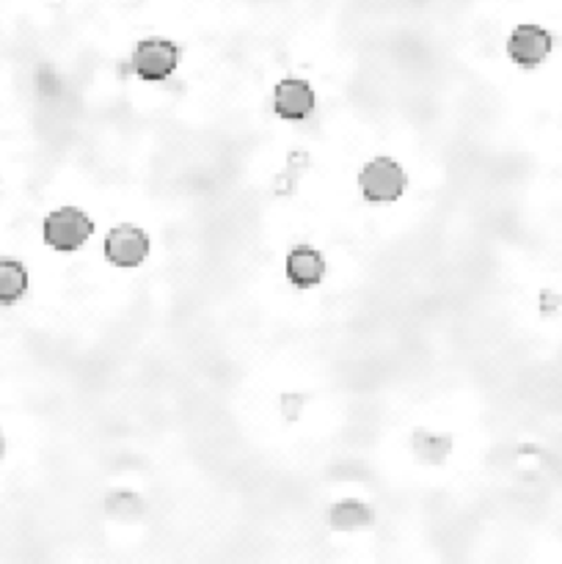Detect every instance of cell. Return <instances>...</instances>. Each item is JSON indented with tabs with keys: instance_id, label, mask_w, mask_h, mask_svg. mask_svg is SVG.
Here are the masks:
<instances>
[{
	"instance_id": "6da1fadb",
	"label": "cell",
	"mask_w": 562,
	"mask_h": 564,
	"mask_svg": "<svg viewBox=\"0 0 562 564\" xmlns=\"http://www.w3.org/2000/svg\"><path fill=\"white\" fill-rule=\"evenodd\" d=\"M92 218L75 207H61V210L50 212L45 221L47 246L56 248V251H78L92 237Z\"/></svg>"
},
{
	"instance_id": "7a4b0ae2",
	"label": "cell",
	"mask_w": 562,
	"mask_h": 564,
	"mask_svg": "<svg viewBox=\"0 0 562 564\" xmlns=\"http://www.w3.org/2000/svg\"><path fill=\"white\" fill-rule=\"evenodd\" d=\"M359 183H362L367 201H395L406 190V172L397 166L395 160L378 157L364 166Z\"/></svg>"
},
{
	"instance_id": "3957f363",
	"label": "cell",
	"mask_w": 562,
	"mask_h": 564,
	"mask_svg": "<svg viewBox=\"0 0 562 564\" xmlns=\"http://www.w3.org/2000/svg\"><path fill=\"white\" fill-rule=\"evenodd\" d=\"M179 47L166 39H147L132 52L130 69L141 80H166L177 69Z\"/></svg>"
},
{
	"instance_id": "277c9868",
	"label": "cell",
	"mask_w": 562,
	"mask_h": 564,
	"mask_svg": "<svg viewBox=\"0 0 562 564\" xmlns=\"http://www.w3.org/2000/svg\"><path fill=\"white\" fill-rule=\"evenodd\" d=\"M105 257L116 268H138L150 257V237L138 226H116L105 237Z\"/></svg>"
},
{
	"instance_id": "5b68a950",
	"label": "cell",
	"mask_w": 562,
	"mask_h": 564,
	"mask_svg": "<svg viewBox=\"0 0 562 564\" xmlns=\"http://www.w3.org/2000/svg\"><path fill=\"white\" fill-rule=\"evenodd\" d=\"M273 108L281 119L304 121L315 110V92L306 80H281L273 94Z\"/></svg>"
},
{
	"instance_id": "8992f818",
	"label": "cell",
	"mask_w": 562,
	"mask_h": 564,
	"mask_svg": "<svg viewBox=\"0 0 562 564\" xmlns=\"http://www.w3.org/2000/svg\"><path fill=\"white\" fill-rule=\"evenodd\" d=\"M511 58L522 67H538L551 50V36L549 31L538 28V25H522V28L513 31L511 36Z\"/></svg>"
},
{
	"instance_id": "52a82bcc",
	"label": "cell",
	"mask_w": 562,
	"mask_h": 564,
	"mask_svg": "<svg viewBox=\"0 0 562 564\" xmlns=\"http://www.w3.org/2000/svg\"><path fill=\"white\" fill-rule=\"evenodd\" d=\"M323 273H326V262L320 254L309 246H298L290 251L288 257V275L295 286L306 290V286L320 284Z\"/></svg>"
},
{
	"instance_id": "ba28073f",
	"label": "cell",
	"mask_w": 562,
	"mask_h": 564,
	"mask_svg": "<svg viewBox=\"0 0 562 564\" xmlns=\"http://www.w3.org/2000/svg\"><path fill=\"white\" fill-rule=\"evenodd\" d=\"M28 290V270L14 259H0V303H17Z\"/></svg>"
},
{
	"instance_id": "9c48e42d",
	"label": "cell",
	"mask_w": 562,
	"mask_h": 564,
	"mask_svg": "<svg viewBox=\"0 0 562 564\" xmlns=\"http://www.w3.org/2000/svg\"><path fill=\"white\" fill-rule=\"evenodd\" d=\"M373 509L359 502H342L331 509V526L337 531H356L373 526Z\"/></svg>"
},
{
	"instance_id": "30bf717a",
	"label": "cell",
	"mask_w": 562,
	"mask_h": 564,
	"mask_svg": "<svg viewBox=\"0 0 562 564\" xmlns=\"http://www.w3.org/2000/svg\"><path fill=\"white\" fill-rule=\"evenodd\" d=\"M413 451H417L425 462H433V466H436V462H444V457L449 455V438L419 430V433L413 435Z\"/></svg>"
},
{
	"instance_id": "8fae6325",
	"label": "cell",
	"mask_w": 562,
	"mask_h": 564,
	"mask_svg": "<svg viewBox=\"0 0 562 564\" xmlns=\"http://www.w3.org/2000/svg\"><path fill=\"white\" fill-rule=\"evenodd\" d=\"M0 451H3V438H0Z\"/></svg>"
}]
</instances>
